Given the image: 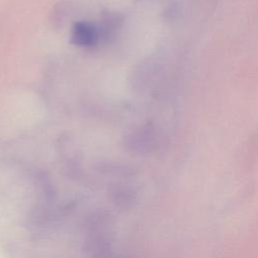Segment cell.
Masks as SVG:
<instances>
[{"label": "cell", "instance_id": "1", "mask_svg": "<svg viewBox=\"0 0 258 258\" xmlns=\"http://www.w3.org/2000/svg\"><path fill=\"white\" fill-rule=\"evenodd\" d=\"M73 42L80 46H90L97 39L95 27L86 22H79L73 28Z\"/></svg>", "mask_w": 258, "mask_h": 258}]
</instances>
